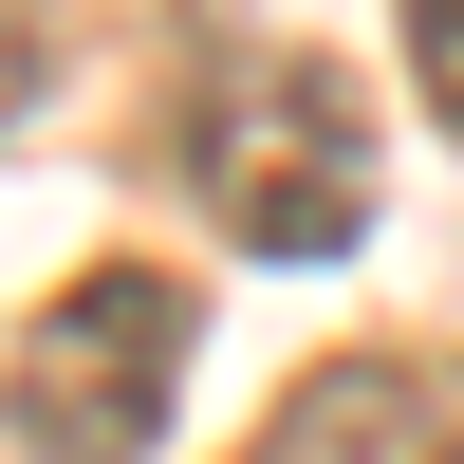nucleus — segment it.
I'll return each mask as SVG.
<instances>
[{"mask_svg": "<svg viewBox=\"0 0 464 464\" xmlns=\"http://www.w3.org/2000/svg\"><path fill=\"white\" fill-rule=\"evenodd\" d=\"M186 186H205V223L242 260H334L372 242V111L334 56H297V37H242V56H205V93H186Z\"/></svg>", "mask_w": 464, "mask_h": 464, "instance_id": "f257e3e1", "label": "nucleus"}, {"mask_svg": "<svg viewBox=\"0 0 464 464\" xmlns=\"http://www.w3.org/2000/svg\"><path fill=\"white\" fill-rule=\"evenodd\" d=\"M186 409V279L93 260L19 316V464H149Z\"/></svg>", "mask_w": 464, "mask_h": 464, "instance_id": "f03ea898", "label": "nucleus"}, {"mask_svg": "<svg viewBox=\"0 0 464 464\" xmlns=\"http://www.w3.org/2000/svg\"><path fill=\"white\" fill-rule=\"evenodd\" d=\"M242 464H464V372H409V353H316Z\"/></svg>", "mask_w": 464, "mask_h": 464, "instance_id": "7ed1b4c3", "label": "nucleus"}, {"mask_svg": "<svg viewBox=\"0 0 464 464\" xmlns=\"http://www.w3.org/2000/svg\"><path fill=\"white\" fill-rule=\"evenodd\" d=\"M409 74H428V111L464 130V0H409Z\"/></svg>", "mask_w": 464, "mask_h": 464, "instance_id": "20e7f679", "label": "nucleus"}]
</instances>
